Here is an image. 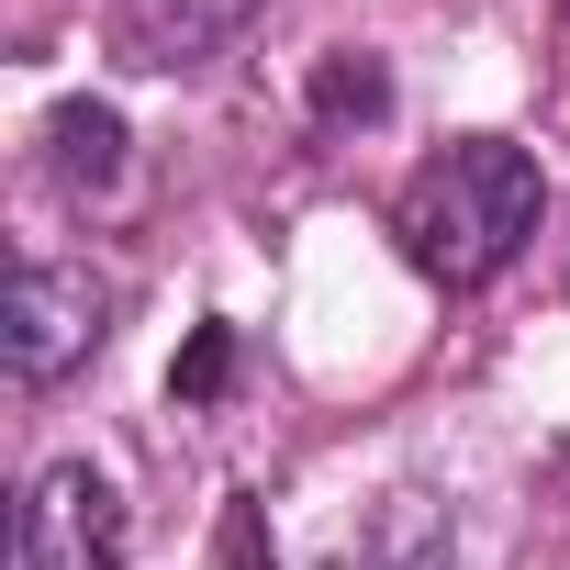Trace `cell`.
Wrapping results in <instances>:
<instances>
[{"label": "cell", "instance_id": "9c48e42d", "mask_svg": "<svg viewBox=\"0 0 570 570\" xmlns=\"http://www.w3.org/2000/svg\"><path fill=\"white\" fill-rule=\"evenodd\" d=\"M213 570H268V503H224V525H213Z\"/></svg>", "mask_w": 570, "mask_h": 570}, {"label": "cell", "instance_id": "6da1fadb", "mask_svg": "<svg viewBox=\"0 0 570 570\" xmlns=\"http://www.w3.org/2000/svg\"><path fill=\"white\" fill-rule=\"evenodd\" d=\"M537 213H548V179H537V157L525 146H503V135H470V146H448V157H425L414 179H403V257L425 268V279H448V292H470V279H492L525 235H537Z\"/></svg>", "mask_w": 570, "mask_h": 570}, {"label": "cell", "instance_id": "3957f363", "mask_svg": "<svg viewBox=\"0 0 570 570\" xmlns=\"http://www.w3.org/2000/svg\"><path fill=\"white\" fill-rule=\"evenodd\" d=\"M23 570H124V492L90 459H57L23 503Z\"/></svg>", "mask_w": 570, "mask_h": 570}, {"label": "cell", "instance_id": "52a82bcc", "mask_svg": "<svg viewBox=\"0 0 570 570\" xmlns=\"http://www.w3.org/2000/svg\"><path fill=\"white\" fill-rule=\"evenodd\" d=\"M314 112H325V124H381V112H392V68L358 57V46L325 57V68H314Z\"/></svg>", "mask_w": 570, "mask_h": 570}, {"label": "cell", "instance_id": "8992f818", "mask_svg": "<svg viewBox=\"0 0 570 570\" xmlns=\"http://www.w3.org/2000/svg\"><path fill=\"white\" fill-rule=\"evenodd\" d=\"M448 503L436 492H392L381 514H370V537H358V570H448Z\"/></svg>", "mask_w": 570, "mask_h": 570}, {"label": "cell", "instance_id": "7a4b0ae2", "mask_svg": "<svg viewBox=\"0 0 570 570\" xmlns=\"http://www.w3.org/2000/svg\"><path fill=\"white\" fill-rule=\"evenodd\" d=\"M101 336H112V279H90L68 257H23L12 268V303H0V358H12V381H68Z\"/></svg>", "mask_w": 570, "mask_h": 570}, {"label": "cell", "instance_id": "277c9868", "mask_svg": "<svg viewBox=\"0 0 570 570\" xmlns=\"http://www.w3.org/2000/svg\"><path fill=\"white\" fill-rule=\"evenodd\" d=\"M246 23H257V0H124L112 46H124V68H190V57L235 46Z\"/></svg>", "mask_w": 570, "mask_h": 570}, {"label": "cell", "instance_id": "ba28073f", "mask_svg": "<svg viewBox=\"0 0 570 570\" xmlns=\"http://www.w3.org/2000/svg\"><path fill=\"white\" fill-rule=\"evenodd\" d=\"M224 381H235V325H190L168 392H179V403H224Z\"/></svg>", "mask_w": 570, "mask_h": 570}, {"label": "cell", "instance_id": "5b68a950", "mask_svg": "<svg viewBox=\"0 0 570 570\" xmlns=\"http://www.w3.org/2000/svg\"><path fill=\"white\" fill-rule=\"evenodd\" d=\"M46 157H57L68 190H112L124 179V112L112 101H57L46 112Z\"/></svg>", "mask_w": 570, "mask_h": 570}]
</instances>
